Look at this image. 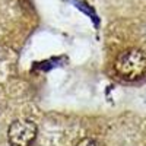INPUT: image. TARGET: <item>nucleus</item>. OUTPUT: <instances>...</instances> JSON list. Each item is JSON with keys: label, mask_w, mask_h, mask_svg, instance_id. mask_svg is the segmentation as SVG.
Instances as JSON below:
<instances>
[{"label": "nucleus", "mask_w": 146, "mask_h": 146, "mask_svg": "<svg viewBox=\"0 0 146 146\" xmlns=\"http://www.w3.org/2000/svg\"><path fill=\"white\" fill-rule=\"evenodd\" d=\"M117 75L127 82H135L146 75V53L137 48H130L120 53L114 62Z\"/></svg>", "instance_id": "obj_1"}, {"label": "nucleus", "mask_w": 146, "mask_h": 146, "mask_svg": "<svg viewBox=\"0 0 146 146\" xmlns=\"http://www.w3.org/2000/svg\"><path fill=\"white\" fill-rule=\"evenodd\" d=\"M36 137V126L32 120L19 118L9 126L7 140L12 146H31Z\"/></svg>", "instance_id": "obj_2"}, {"label": "nucleus", "mask_w": 146, "mask_h": 146, "mask_svg": "<svg viewBox=\"0 0 146 146\" xmlns=\"http://www.w3.org/2000/svg\"><path fill=\"white\" fill-rule=\"evenodd\" d=\"M76 146H101V143L95 139H91V137H85L82 140H79L76 143Z\"/></svg>", "instance_id": "obj_3"}]
</instances>
